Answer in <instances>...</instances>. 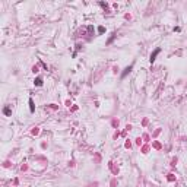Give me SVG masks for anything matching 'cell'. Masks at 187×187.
<instances>
[{
  "mask_svg": "<svg viewBox=\"0 0 187 187\" xmlns=\"http://www.w3.org/2000/svg\"><path fill=\"white\" fill-rule=\"evenodd\" d=\"M34 83H35L37 86H41V85H43V79H41V78H37L35 81H34Z\"/></svg>",
  "mask_w": 187,
  "mask_h": 187,
  "instance_id": "4",
  "label": "cell"
},
{
  "mask_svg": "<svg viewBox=\"0 0 187 187\" xmlns=\"http://www.w3.org/2000/svg\"><path fill=\"white\" fill-rule=\"evenodd\" d=\"M114 37H116V34H113V35H111V38L108 39V41H107V44H110V43L113 41V39H114Z\"/></svg>",
  "mask_w": 187,
  "mask_h": 187,
  "instance_id": "7",
  "label": "cell"
},
{
  "mask_svg": "<svg viewBox=\"0 0 187 187\" xmlns=\"http://www.w3.org/2000/svg\"><path fill=\"white\" fill-rule=\"evenodd\" d=\"M132 69H133V64H130V66H127V67H126L124 70H123V73H121V79H124L126 76L129 75V73L132 72Z\"/></svg>",
  "mask_w": 187,
  "mask_h": 187,
  "instance_id": "1",
  "label": "cell"
},
{
  "mask_svg": "<svg viewBox=\"0 0 187 187\" xmlns=\"http://www.w3.org/2000/svg\"><path fill=\"white\" fill-rule=\"evenodd\" d=\"M159 53H161V48H155V51H153L152 53V54H151V63H153V62H155V58H156V56L159 54Z\"/></svg>",
  "mask_w": 187,
  "mask_h": 187,
  "instance_id": "2",
  "label": "cell"
},
{
  "mask_svg": "<svg viewBox=\"0 0 187 187\" xmlns=\"http://www.w3.org/2000/svg\"><path fill=\"white\" fill-rule=\"evenodd\" d=\"M104 31H105V29H104V26H99V28H98V32H99V34H102Z\"/></svg>",
  "mask_w": 187,
  "mask_h": 187,
  "instance_id": "6",
  "label": "cell"
},
{
  "mask_svg": "<svg viewBox=\"0 0 187 187\" xmlns=\"http://www.w3.org/2000/svg\"><path fill=\"white\" fill-rule=\"evenodd\" d=\"M29 111L34 113L35 111V105H34V101H32V98H29Z\"/></svg>",
  "mask_w": 187,
  "mask_h": 187,
  "instance_id": "3",
  "label": "cell"
},
{
  "mask_svg": "<svg viewBox=\"0 0 187 187\" xmlns=\"http://www.w3.org/2000/svg\"><path fill=\"white\" fill-rule=\"evenodd\" d=\"M3 113H4L6 116H10V113H12V111H10L9 107H4V108H3Z\"/></svg>",
  "mask_w": 187,
  "mask_h": 187,
  "instance_id": "5",
  "label": "cell"
}]
</instances>
